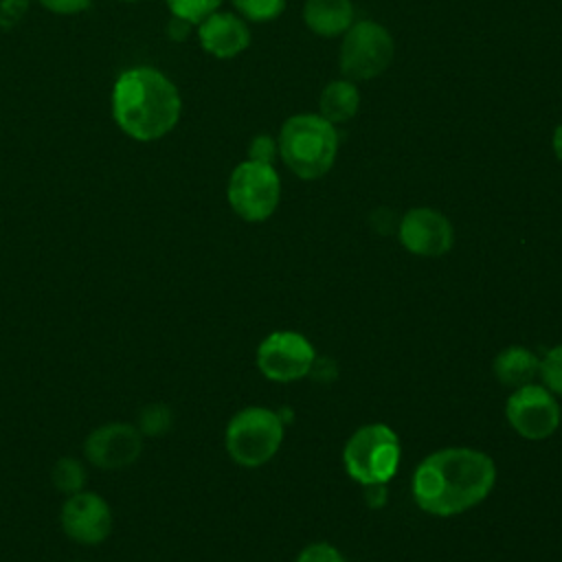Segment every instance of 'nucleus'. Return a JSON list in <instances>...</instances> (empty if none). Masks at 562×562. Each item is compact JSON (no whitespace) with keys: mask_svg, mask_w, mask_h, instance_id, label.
I'll use <instances>...</instances> for the list:
<instances>
[{"mask_svg":"<svg viewBox=\"0 0 562 562\" xmlns=\"http://www.w3.org/2000/svg\"><path fill=\"white\" fill-rule=\"evenodd\" d=\"M494 461L474 448L428 454L413 474L415 503L432 516H457L479 505L494 487Z\"/></svg>","mask_w":562,"mask_h":562,"instance_id":"1","label":"nucleus"},{"mask_svg":"<svg viewBox=\"0 0 562 562\" xmlns=\"http://www.w3.org/2000/svg\"><path fill=\"white\" fill-rule=\"evenodd\" d=\"M178 88L160 70L140 66L125 70L112 90V116L134 140H158L180 119Z\"/></svg>","mask_w":562,"mask_h":562,"instance_id":"2","label":"nucleus"},{"mask_svg":"<svg viewBox=\"0 0 562 562\" xmlns=\"http://www.w3.org/2000/svg\"><path fill=\"white\" fill-rule=\"evenodd\" d=\"M277 147L283 165L296 178L318 180L334 167L338 132L321 114H294L283 121Z\"/></svg>","mask_w":562,"mask_h":562,"instance_id":"3","label":"nucleus"},{"mask_svg":"<svg viewBox=\"0 0 562 562\" xmlns=\"http://www.w3.org/2000/svg\"><path fill=\"white\" fill-rule=\"evenodd\" d=\"M281 441V417L263 406L241 408L226 426V450L231 459L244 468H259L270 461Z\"/></svg>","mask_w":562,"mask_h":562,"instance_id":"4","label":"nucleus"},{"mask_svg":"<svg viewBox=\"0 0 562 562\" xmlns=\"http://www.w3.org/2000/svg\"><path fill=\"white\" fill-rule=\"evenodd\" d=\"M342 461L353 481L362 485L386 483L397 472L400 439L386 424H367L349 437Z\"/></svg>","mask_w":562,"mask_h":562,"instance_id":"5","label":"nucleus"},{"mask_svg":"<svg viewBox=\"0 0 562 562\" xmlns=\"http://www.w3.org/2000/svg\"><path fill=\"white\" fill-rule=\"evenodd\" d=\"M393 55L395 42L391 33L373 20H358L345 31L338 64L345 79L369 81L389 68Z\"/></svg>","mask_w":562,"mask_h":562,"instance_id":"6","label":"nucleus"},{"mask_svg":"<svg viewBox=\"0 0 562 562\" xmlns=\"http://www.w3.org/2000/svg\"><path fill=\"white\" fill-rule=\"evenodd\" d=\"M226 198L231 209L246 222H263L268 220L281 198V180L272 165L244 160L239 162L231 178Z\"/></svg>","mask_w":562,"mask_h":562,"instance_id":"7","label":"nucleus"},{"mask_svg":"<svg viewBox=\"0 0 562 562\" xmlns=\"http://www.w3.org/2000/svg\"><path fill=\"white\" fill-rule=\"evenodd\" d=\"M316 362L310 340L296 331H272L257 347V367L272 382L305 378Z\"/></svg>","mask_w":562,"mask_h":562,"instance_id":"8","label":"nucleus"},{"mask_svg":"<svg viewBox=\"0 0 562 562\" xmlns=\"http://www.w3.org/2000/svg\"><path fill=\"white\" fill-rule=\"evenodd\" d=\"M505 415L509 426L525 439H547L560 426L558 400L540 384L516 389L505 404Z\"/></svg>","mask_w":562,"mask_h":562,"instance_id":"9","label":"nucleus"},{"mask_svg":"<svg viewBox=\"0 0 562 562\" xmlns=\"http://www.w3.org/2000/svg\"><path fill=\"white\" fill-rule=\"evenodd\" d=\"M61 529L79 544H99L112 531V509L103 496L90 490L70 494L61 505Z\"/></svg>","mask_w":562,"mask_h":562,"instance_id":"10","label":"nucleus"},{"mask_svg":"<svg viewBox=\"0 0 562 562\" xmlns=\"http://www.w3.org/2000/svg\"><path fill=\"white\" fill-rule=\"evenodd\" d=\"M83 452L86 459L101 470H121L140 457L143 435L134 424H103L86 437Z\"/></svg>","mask_w":562,"mask_h":562,"instance_id":"11","label":"nucleus"},{"mask_svg":"<svg viewBox=\"0 0 562 562\" xmlns=\"http://www.w3.org/2000/svg\"><path fill=\"white\" fill-rule=\"evenodd\" d=\"M402 246L417 257H441L452 248L454 231L450 220L428 206L411 209L400 222Z\"/></svg>","mask_w":562,"mask_h":562,"instance_id":"12","label":"nucleus"},{"mask_svg":"<svg viewBox=\"0 0 562 562\" xmlns=\"http://www.w3.org/2000/svg\"><path fill=\"white\" fill-rule=\"evenodd\" d=\"M198 37L202 48L217 59L237 57L250 44V31L246 22L233 13L222 11L211 13L198 24Z\"/></svg>","mask_w":562,"mask_h":562,"instance_id":"13","label":"nucleus"},{"mask_svg":"<svg viewBox=\"0 0 562 562\" xmlns=\"http://www.w3.org/2000/svg\"><path fill=\"white\" fill-rule=\"evenodd\" d=\"M351 0H305L303 22L318 37L342 35L353 24Z\"/></svg>","mask_w":562,"mask_h":562,"instance_id":"14","label":"nucleus"},{"mask_svg":"<svg viewBox=\"0 0 562 562\" xmlns=\"http://www.w3.org/2000/svg\"><path fill=\"white\" fill-rule=\"evenodd\" d=\"M540 371V360L525 347H507L494 360V375L501 384L520 389L533 384Z\"/></svg>","mask_w":562,"mask_h":562,"instance_id":"15","label":"nucleus"},{"mask_svg":"<svg viewBox=\"0 0 562 562\" xmlns=\"http://www.w3.org/2000/svg\"><path fill=\"white\" fill-rule=\"evenodd\" d=\"M358 108H360V90L351 79L329 81L318 97V114L334 125L353 119Z\"/></svg>","mask_w":562,"mask_h":562,"instance_id":"16","label":"nucleus"},{"mask_svg":"<svg viewBox=\"0 0 562 562\" xmlns=\"http://www.w3.org/2000/svg\"><path fill=\"white\" fill-rule=\"evenodd\" d=\"M83 483H86V470H83L81 461H77L72 457H61L53 465V485L59 492H64L66 496L81 492Z\"/></svg>","mask_w":562,"mask_h":562,"instance_id":"17","label":"nucleus"},{"mask_svg":"<svg viewBox=\"0 0 562 562\" xmlns=\"http://www.w3.org/2000/svg\"><path fill=\"white\" fill-rule=\"evenodd\" d=\"M171 422H173V415H171V408L167 404H160V402H154V404H147L140 413H138V424L136 428L140 430V435L145 437H160L165 435L169 428H171Z\"/></svg>","mask_w":562,"mask_h":562,"instance_id":"18","label":"nucleus"},{"mask_svg":"<svg viewBox=\"0 0 562 562\" xmlns=\"http://www.w3.org/2000/svg\"><path fill=\"white\" fill-rule=\"evenodd\" d=\"M233 4L250 22H272L285 9V0H233Z\"/></svg>","mask_w":562,"mask_h":562,"instance_id":"19","label":"nucleus"},{"mask_svg":"<svg viewBox=\"0 0 562 562\" xmlns=\"http://www.w3.org/2000/svg\"><path fill=\"white\" fill-rule=\"evenodd\" d=\"M222 0H167L173 18H180L189 24H200L204 18L217 11Z\"/></svg>","mask_w":562,"mask_h":562,"instance_id":"20","label":"nucleus"},{"mask_svg":"<svg viewBox=\"0 0 562 562\" xmlns=\"http://www.w3.org/2000/svg\"><path fill=\"white\" fill-rule=\"evenodd\" d=\"M538 375L542 378L544 386L551 393L562 395V345H558L544 353V358L540 360Z\"/></svg>","mask_w":562,"mask_h":562,"instance_id":"21","label":"nucleus"},{"mask_svg":"<svg viewBox=\"0 0 562 562\" xmlns=\"http://www.w3.org/2000/svg\"><path fill=\"white\" fill-rule=\"evenodd\" d=\"M279 154V147H277V140L268 134H259L250 140L248 145V160H257V162H268L272 165L274 158Z\"/></svg>","mask_w":562,"mask_h":562,"instance_id":"22","label":"nucleus"},{"mask_svg":"<svg viewBox=\"0 0 562 562\" xmlns=\"http://www.w3.org/2000/svg\"><path fill=\"white\" fill-rule=\"evenodd\" d=\"M296 562H345V560H342V555H340L331 544L316 542V544L305 547V549L299 553V560H296Z\"/></svg>","mask_w":562,"mask_h":562,"instance_id":"23","label":"nucleus"},{"mask_svg":"<svg viewBox=\"0 0 562 562\" xmlns=\"http://www.w3.org/2000/svg\"><path fill=\"white\" fill-rule=\"evenodd\" d=\"M40 4L53 13L70 15V13H79V11L88 9L90 0H40Z\"/></svg>","mask_w":562,"mask_h":562,"instance_id":"24","label":"nucleus"},{"mask_svg":"<svg viewBox=\"0 0 562 562\" xmlns=\"http://www.w3.org/2000/svg\"><path fill=\"white\" fill-rule=\"evenodd\" d=\"M551 147H553V154L555 158L562 162V123L555 127L553 132V140H551Z\"/></svg>","mask_w":562,"mask_h":562,"instance_id":"25","label":"nucleus"}]
</instances>
